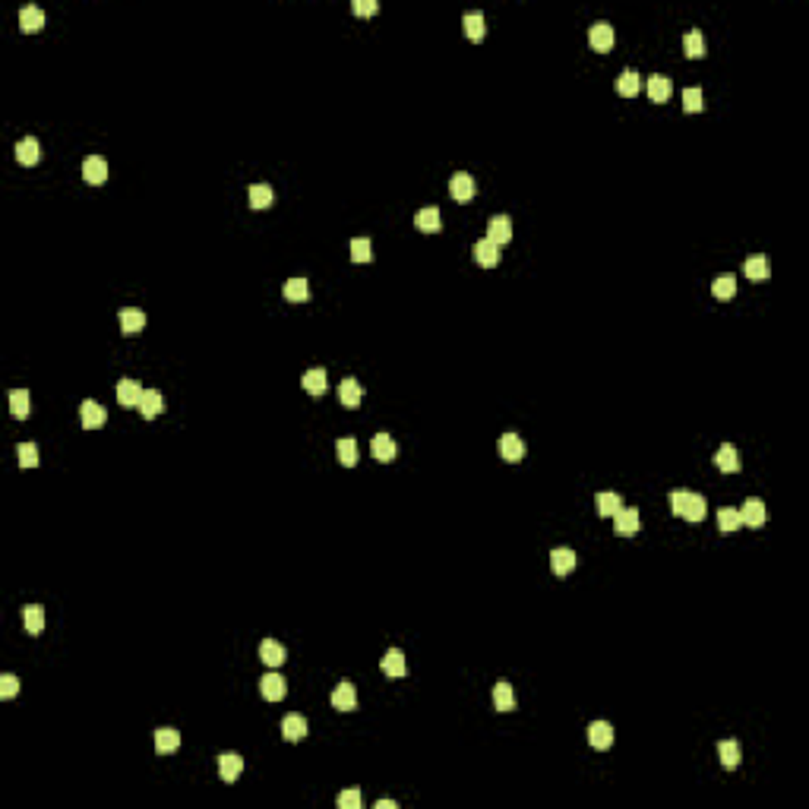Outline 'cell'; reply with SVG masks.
<instances>
[{"label":"cell","instance_id":"bcb514c9","mask_svg":"<svg viewBox=\"0 0 809 809\" xmlns=\"http://www.w3.org/2000/svg\"><path fill=\"white\" fill-rule=\"evenodd\" d=\"M16 456H19V465H23V468H35V465H38V446H35V443H19V446H16Z\"/></svg>","mask_w":809,"mask_h":809},{"label":"cell","instance_id":"f1b7e54d","mask_svg":"<svg viewBox=\"0 0 809 809\" xmlns=\"http://www.w3.org/2000/svg\"><path fill=\"white\" fill-rule=\"evenodd\" d=\"M23 626L29 636H41V630H45V610L38 604L23 607Z\"/></svg>","mask_w":809,"mask_h":809},{"label":"cell","instance_id":"603a6c76","mask_svg":"<svg viewBox=\"0 0 809 809\" xmlns=\"http://www.w3.org/2000/svg\"><path fill=\"white\" fill-rule=\"evenodd\" d=\"M414 225L417 231H424V234H436V231L443 228V215L436 206H430V209H421V212L414 215Z\"/></svg>","mask_w":809,"mask_h":809},{"label":"cell","instance_id":"f546056e","mask_svg":"<svg viewBox=\"0 0 809 809\" xmlns=\"http://www.w3.org/2000/svg\"><path fill=\"white\" fill-rule=\"evenodd\" d=\"M718 756H721V765H724V769H740V762H743V749H740L736 740H724V743L718 746Z\"/></svg>","mask_w":809,"mask_h":809},{"label":"cell","instance_id":"5bb4252c","mask_svg":"<svg viewBox=\"0 0 809 809\" xmlns=\"http://www.w3.org/2000/svg\"><path fill=\"white\" fill-rule=\"evenodd\" d=\"M142 393H146V389H142L136 379H121V383H117V401H121L123 408H139Z\"/></svg>","mask_w":809,"mask_h":809},{"label":"cell","instance_id":"f6af8a7d","mask_svg":"<svg viewBox=\"0 0 809 809\" xmlns=\"http://www.w3.org/2000/svg\"><path fill=\"white\" fill-rule=\"evenodd\" d=\"M351 260L354 262H370L373 260V247H370L367 237H354L351 240Z\"/></svg>","mask_w":809,"mask_h":809},{"label":"cell","instance_id":"d4e9b609","mask_svg":"<svg viewBox=\"0 0 809 809\" xmlns=\"http://www.w3.org/2000/svg\"><path fill=\"white\" fill-rule=\"evenodd\" d=\"M282 295H285V301H291V303H303L307 297H310V285H307V278L295 275V278H288L285 282Z\"/></svg>","mask_w":809,"mask_h":809},{"label":"cell","instance_id":"60d3db41","mask_svg":"<svg viewBox=\"0 0 809 809\" xmlns=\"http://www.w3.org/2000/svg\"><path fill=\"white\" fill-rule=\"evenodd\" d=\"M16 158L19 164H35L38 162V139L35 136H25L16 142Z\"/></svg>","mask_w":809,"mask_h":809},{"label":"cell","instance_id":"7402d4cb","mask_svg":"<svg viewBox=\"0 0 809 809\" xmlns=\"http://www.w3.org/2000/svg\"><path fill=\"white\" fill-rule=\"evenodd\" d=\"M588 743L595 746V749H610L613 746V727L607 724V721H595L588 727Z\"/></svg>","mask_w":809,"mask_h":809},{"label":"cell","instance_id":"681fc988","mask_svg":"<svg viewBox=\"0 0 809 809\" xmlns=\"http://www.w3.org/2000/svg\"><path fill=\"white\" fill-rule=\"evenodd\" d=\"M338 806L342 809H360V791H342L338 793Z\"/></svg>","mask_w":809,"mask_h":809},{"label":"cell","instance_id":"e0dca14e","mask_svg":"<svg viewBox=\"0 0 809 809\" xmlns=\"http://www.w3.org/2000/svg\"><path fill=\"white\" fill-rule=\"evenodd\" d=\"M714 465L721 468V471H727V474H736L740 468H743V462H740V452H736V446L734 443H724L718 449V456H714Z\"/></svg>","mask_w":809,"mask_h":809},{"label":"cell","instance_id":"cb8c5ba5","mask_svg":"<svg viewBox=\"0 0 809 809\" xmlns=\"http://www.w3.org/2000/svg\"><path fill=\"white\" fill-rule=\"evenodd\" d=\"M645 89H648V99H651V101H658V105H661V101H667V99H671L673 82L667 79V76L654 73V76H648V86H645Z\"/></svg>","mask_w":809,"mask_h":809},{"label":"cell","instance_id":"8d00e7d4","mask_svg":"<svg viewBox=\"0 0 809 809\" xmlns=\"http://www.w3.org/2000/svg\"><path fill=\"white\" fill-rule=\"evenodd\" d=\"M711 295L718 297V301H730V297L736 295V278L730 275V272H721V275L714 278V285H711Z\"/></svg>","mask_w":809,"mask_h":809},{"label":"cell","instance_id":"ac0fdd59","mask_svg":"<svg viewBox=\"0 0 809 809\" xmlns=\"http://www.w3.org/2000/svg\"><path fill=\"white\" fill-rule=\"evenodd\" d=\"M260 658L269 664V667H282V664L288 661V651H285V645H282V642H275V638H262Z\"/></svg>","mask_w":809,"mask_h":809},{"label":"cell","instance_id":"f35d334b","mask_svg":"<svg viewBox=\"0 0 809 809\" xmlns=\"http://www.w3.org/2000/svg\"><path fill=\"white\" fill-rule=\"evenodd\" d=\"M180 746V734L174 727H162L155 730V749L162 752V756H168V752H174Z\"/></svg>","mask_w":809,"mask_h":809},{"label":"cell","instance_id":"816d5d0a","mask_svg":"<svg viewBox=\"0 0 809 809\" xmlns=\"http://www.w3.org/2000/svg\"><path fill=\"white\" fill-rule=\"evenodd\" d=\"M376 809H399L395 800H376Z\"/></svg>","mask_w":809,"mask_h":809},{"label":"cell","instance_id":"8992f818","mask_svg":"<svg viewBox=\"0 0 809 809\" xmlns=\"http://www.w3.org/2000/svg\"><path fill=\"white\" fill-rule=\"evenodd\" d=\"M471 253H474V262H477V266H484V269H493V266L499 262V247L493 244L490 237L477 240V244L471 247Z\"/></svg>","mask_w":809,"mask_h":809},{"label":"cell","instance_id":"f907efd6","mask_svg":"<svg viewBox=\"0 0 809 809\" xmlns=\"http://www.w3.org/2000/svg\"><path fill=\"white\" fill-rule=\"evenodd\" d=\"M351 10L358 13V16H373L376 10H379V3H376V0H354Z\"/></svg>","mask_w":809,"mask_h":809},{"label":"cell","instance_id":"d590c367","mask_svg":"<svg viewBox=\"0 0 809 809\" xmlns=\"http://www.w3.org/2000/svg\"><path fill=\"white\" fill-rule=\"evenodd\" d=\"M336 456H338V462H342V465L354 468V465H358V458H360L358 443H354L351 436H342V440L336 443Z\"/></svg>","mask_w":809,"mask_h":809},{"label":"cell","instance_id":"9c48e42d","mask_svg":"<svg viewBox=\"0 0 809 809\" xmlns=\"http://www.w3.org/2000/svg\"><path fill=\"white\" fill-rule=\"evenodd\" d=\"M82 177H86V184H92V187L105 184L108 180V162L101 155H89L86 162H82Z\"/></svg>","mask_w":809,"mask_h":809},{"label":"cell","instance_id":"7dc6e473","mask_svg":"<svg viewBox=\"0 0 809 809\" xmlns=\"http://www.w3.org/2000/svg\"><path fill=\"white\" fill-rule=\"evenodd\" d=\"M683 108H686L689 114H699V111H702V89H699V86L683 89Z\"/></svg>","mask_w":809,"mask_h":809},{"label":"cell","instance_id":"d6986e66","mask_svg":"<svg viewBox=\"0 0 809 809\" xmlns=\"http://www.w3.org/2000/svg\"><path fill=\"white\" fill-rule=\"evenodd\" d=\"M743 272H746V278L749 282H769L771 278V262H769V256H749L746 260V266H743Z\"/></svg>","mask_w":809,"mask_h":809},{"label":"cell","instance_id":"5b68a950","mask_svg":"<svg viewBox=\"0 0 809 809\" xmlns=\"http://www.w3.org/2000/svg\"><path fill=\"white\" fill-rule=\"evenodd\" d=\"M740 519H743V525H749V528H762L765 525V519H769V509H765V503L756 497H749L743 503V509H740Z\"/></svg>","mask_w":809,"mask_h":809},{"label":"cell","instance_id":"277c9868","mask_svg":"<svg viewBox=\"0 0 809 809\" xmlns=\"http://www.w3.org/2000/svg\"><path fill=\"white\" fill-rule=\"evenodd\" d=\"M474 190H477V187H474V177H471V174L456 171L449 177V193H452V199H456V203H468V199L474 197Z\"/></svg>","mask_w":809,"mask_h":809},{"label":"cell","instance_id":"6da1fadb","mask_svg":"<svg viewBox=\"0 0 809 809\" xmlns=\"http://www.w3.org/2000/svg\"><path fill=\"white\" fill-rule=\"evenodd\" d=\"M671 509L673 515H683L686 522H702L708 506H705V497L702 493H693V490H673L671 493Z\"/></svg>","mask_w":809,"mask_h":809},{"label":"cell","instance_id":"7bdbcfd3","mask_svg":"<svg viewBox=\"0 0 809 809\" xmlns=\"http://www.w3.org/2000/svg\"><path fill=\"white\" fill-rule=\"evenodd\" d=\"M462 25H465V35H468L471 41H481L484 35H487V23H484L481 13H465Z\"/></svg>","mask_w":809,"mask_h":809},{"label":"cell","instance_id":"52a82bcc","mask_svg":"<svg viewBox=\"0 0 809 809\" xmlns=\"http://www.w3.org/2000/svg\"><path fill=\"white\" fill-rule=\"evenodd\" d=\"M117 319H121V332H123V336H136V332H142V329H146V313L139 310V307H123V310L117 313Z\"/></svg>","mask_w":809,"mask_h":809},{"label":"cell","instance_id":"4dcf8cb0","mask_svg":"<svg viewBox=\"0 0 809 809\" xmlns=\"http://www.w3.org/2000/svg\"><path fill=\"white\" fill-rule=\"evenodd\" d=\"M139 411H142V417H158L164 411V399H162V393L158 389H146L142 393V401H139Z\"/></svg>","mask_w":809,"mask_h":809},{"label":"cell","instance_id":"836d02e7","mask_svg":"<svg viewBox=\"0 0 809 809\" xmlns=\"http://www.w3.org/2000/svg\"><path fill=\"white\" fill-rule=\"evenodd\" d=\"M493 705H497V711H512L515 708V689H512V683L499 680L497 686H493Z\"/></svg>","mask_w":809,"mask_h":809},{"label":"cell","instance_id":"b9f144b4","mask_svg":"<svg viewBox=\"0 0 809 809\" xmlns=\"http://www.w3.org/2000/svg\"><path fill=\"white\" fill-rule=\"evenodd\" d=\"M247 199H250L253 209H269L272 206V187L269 184H253V187L247 190Z\"/></svg>","mask_w":809,"mask_h":809},{"label":"cell","instance_id":"7c38bea8","mask_svg":"<svg viewBox=\"0 0 809 809\" xmlns=\"http://www.w3.org/2000/svg\"><path fill=\"white\" fill-rule=\"evenodd\" d=\"M338 401H342L345 408H358L360 401H364V386H360L354 376H345L342 386H338Z\"/></svg>","mask_w":809,"mask_h":809},{"label":"cell","instance_id":"83f0119b","mask_svg":"<svg viewBox=\"0 0 809 809\" xmlns=\"http://www.w3.org/2000/svg\"><path fill=\"white\" fill-rule=\"evenodd\" d=\"M370 449H373L376 462H393L395 458V440L389 434H376L373 443H370Z\"/></svg>","mask_w":809,"mask_h":809},{"label":"cell","instance_id":"ffe728a7","mask_svg":"<svg viewBox=\"0 0 809 809\" xmlns=\"http://www.w3.org/2000/svg\"><path fill=\"white\" fill-rule=\"evenodd\" d=\"M550 569H553L556 575H569L575 569V553L569 547L550 550Z\"/></svg>","mask_w":809,"mask_h":809},{"label":"cell","instance_id":"4316f807","mask_svg":"<svg viewBox=\"0 0 809 809\" xmlns=\"http://www.w3.org/2000/svg\"><path fill=\"white\" fill-rule=\"evenodd\" d=\"M617 92H620L623 99H636L638 92H642V76H638L636 70H623L620 79H617Z\"/></svg>","mask_w":809,"mask_h":809},{"label":"cell","instance_id":"2e32d148","mask_svg":"<svg viewBox=\"0 0 809 809\" xmlns=\"http://www.w3.org/2000/svg\"><path fill=\"white\" fill-rule=\"evenodd\" d=\"M499 456L506 462H522L525 458V440L519 434H503L499 436Z\"/></svg>","mask_w":809,"mask_h":809},{"label":"cell","instance_id":"484cf974","mask_svg":"<svg viewBox=\"0 0 809 809\" xmlns=\"http://www.w3.org/2000/svg\"><path fill=\"white\" fill-rule=\"evenodd\" d=\"M383 673L386 677H405V673H408V661H405V654H401L399 648H389V651H386Z\"/></svg>","mask_w":809,"mask_h":809},{"label":"cell","instance_id":"74e56055","mask_svg":"<svg viewBox=\"0 0 809 809\" xmlns=\"http://www.w3.org/2000/svg\"><path fill=\"white\" fill-rule=\"evenodd\" d=\"M740 525H743V519H740V512H736V509H730V506L718 509V532L721 534L740 532Z\"/></svg>","mask_w":809,"mask_h":809},{"label":"cell","instance_id":"c3c4849f","mask_svg":"<svg viewBox=\"0 0 809 809\" xmlns=\"http://www.w3.org/2000/svg\"><path fill=\"white\" fill-rule=\"evenodd\" d=\"M16 693H19V680L13 677V673H3V677H0V695H3V699H13Z\"/></svg>","mask_w":809,"mask_h":809},{"label":"cell","instance_id":"8fae6325","mask_svg":"<svg viewBox=\"0 0 809 809\" xmlns=\"http://www.w3.org/2000/svg\"><path fill=\"white\" fill-rule=\"evenodd\" d=\"M588 41H591V48L595 51H610L613 41H617V32H613L610 23H595L588 29Z\"/></svg>","mask_w":809,"mask_h":809},{"label":"cell","instance_id":"1f68e13d","mask_svg":"<svg viewBox=\"0 0 809 809\" xmlns=\"http://www.w3.org/2000/svg\"><path fill=\"white\" fill-rule=\"evenodd\" d=\"M301 383H303V389H307L310 395H323V393L329 389V379H326V370H323V367L307 370Z\"/></svg>","mask_w":809,"mask_h":809},{"label":"cell","instance_id":"30bf717a","mask_svg":"<svg viewBox=\"0 0 809 809\" xmlns=\"http://www.w3.org/2000/svg\"><path fill=\"white\" fill-rule=\"evenodd\" d=\"M487 237H490L497 247L509 244V240H512V219H509V215H493L490 225H487Z\"/></svg>","mask_w":809,"mask_h":809},{"label":"cell","instance_id":"4fadbf2b","mask_svg":"<svg viewBox=\"0 0 809 809\" xmlns=\"http://www.w3.org/2000/svg\"><path fill=\"white\" fill-rule=\"evenodd\" d=\"M240 771H244V759H240L237 752H221V756H219V775H221V781L234 784L237 777H240Z\"/></svg>","mask_w":809,"mask_h":809},{"label":"cell","instance_id":"9a60e30c","mask_svg":"<svg viewBox=\"0 0 809 809\" xmlns=\"http://www.w3.org/2000/svg\"><path fill=\"white\" fill-rule=\"evenodd\" d=\"M79 421H82V427H86V430H95V427H101L108 421V411L101 408L99 401L86 399V401H82V408H79Z\"/></svg>","mask_w":809,"mask_h":809},{"label":"cell","instance_id":"ee69618b","mask_svg":"<svg viewBox=\"0 0 809 809\" xmlns=\"http://www.w3.org/2000/svg\"><path fill=\"white\" fill-rule=\"evenodd\" d=\"M683 51H686V58H693V60H699L705 54V38H702L699 29H689L686 32V38H683Z\"/></svg>","mask_w":809,"mask_h":809},{"label":"cell","instance_id":"ab89813d","mask_svg":"<svg viewBox=\"0 0 809 809\" xmlns=\"http://www.w3.org/2000/svg\"><path fill=\"white\" fill-rule=\"evenodd\" d=\"M10 411H13V417H29V411H32V399H29V393L25 389H13L10 393Z\"/></svg>","mask_w":809,"mask_h":809},{"label":"cell","instance_id":"7a4b0ae2","mask_svg":"<svg viewBox=\"0 0 809 809\" xmlns=\"http://www.w3.org/2000/svg\"><path fill=\"white\" fill-rule=\"evenodd\" d=\"M638 528H642V515H638V509H620V512L613 515V532L620 534V538H636Z\"/></svg>","mask_w":809,"mask_h":809},{"label":"cell","instance_id":"3957f363","mask_svg":"<svg viewBox=\"0 0 809 809\" xmlns=\"http://www.w3.org/2000/svg\"><path fill=\"white\" fill-rule=\"evenodd\" d=\"M260 689H262V699H269V702H282L288 695V680L282 677V673H266V677L260 680Z\"/></svg>","mask_w":809,"mask_h":809},{"label":"cell","instance_id":"ba28073f","mask_svg":"<svg viewBox=\"0 0 809 809\" xmlns=\"http://www.w3.org/2000/svg\"><path fill=\"white\" fill-rule=\"evenodd\" d=\"M332 708H336V711H354V708H358V693H354V683L342 680V683L332 689Z\"/></svg>","mask_w":809,"mask_h":809},{"label":"cell","instance_id":"44dd1931","mask_svg":"<svg viewBox=\"0 0 809 809\" xmlns=\"http://www.w3.org/2000/svg\"><path fill=\"white\" fill-rule=\"evenodd\" d=\"M282 734H285L288 743H301L303 736H307V721H303L301 714H285V718H282Z\"/></svg>","mask_w":809,"mask_h":809},{"label":"cell","instance_id":"e575fe53","mask_svg":"<svg viewBox=\"0 0 809 809\" xmlns=\"http://www.w3.org/2000/svg\"><path fill=\"white\" fill-rule=\"evenodd\" d=\"M45 25V10L41 7H23L19 10V29L23 32H38Z\"/></svg>","mask_w":809,"mask_h":809},{"label":"cell","instance_id":"d6a6232c","mask_svg":"<svg viewBox=\"0 0 809 809\" xmlns=\"http://www.w3.org/2000/svg\"><path fill=\"white\" fill-rule=\"evenodd\" d=\"M595 506H597V515H604V519L610 515V519H613V515L623 509V497H620V493H613V490L597 493V497H595Z\"/></svg>","mask_w":809,"mask_h":809}]
</instances>
